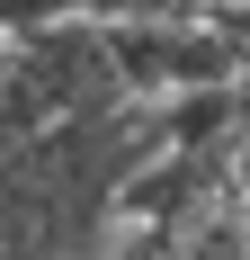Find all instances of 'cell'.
<instances>
[{"mask_svg":"<svg viewBox=\"0 0 250 260\" xmlns=\"http://www.w3.org/2000/svg\"><path fill=\"white\" fill-rule=\"evenodd\" d=\"M232 198H241V207H250V126L232 135Z\"/></svg>","mask_w":250,"mask_h":260,"instance_id":"1","label":"cell"}]
</instances>
